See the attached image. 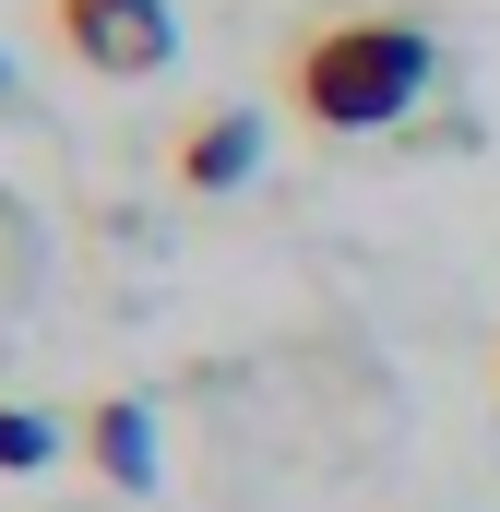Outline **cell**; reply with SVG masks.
<instances>
[{
	"mask_svg": "<svg viewBox=\"0 0 500 512\" xmlns=\"http://www.w3.org/2000/svg\"><path fill=\"white\" fill-rule=\"evenodd\" d=\"M36 274H48V239H36V215L0 191V334H12V310L36 298Z\"/></svg>",
	"mask_w": 500,
	"mask_h": 512,
	"instance_id": "5",
	"label": "cell"
},
{
	"mask_svg": "<svg viewBox=\"0 0 500 512\" xmlns=\"http://www.w3.org/2000/svg\"><path fill=\"white\" fill-rule=\"evenodd\" d=\"M36 465H60V417L48 405H0V477H36Z\"/></svg>",
	"mask_w": 500,
	"mask_h": 512,
	"instance_id": "6",
	"label": "cell"
},
{
	"mask_svg": "<svg viewBox=\"0 0 500 512\" xmlns=\"http://www.w3.org/2000/svg\"><path fill=\"white\" fill-rule=\"evenodd\" d=\"M84 453H96V477H108L120 501L155 489V429H143V405H131V393H96V405H84Z\"/></svg>",
	"mask_w": 500,
	"mask_h": 512,
	"instance_id": "4",
	"label": "cell"
},
{
	"mask_svg": "<svg viewBox=\"0 0 500 512\" xmlns=\"http://www.w3.org/2000/svg\"><path fill=\"white\" fill-rule=\"evenodd\" d=\"M429 84H441V24L417 0H346V12H310L286 36V108L334 143L417 120Z\"/></svg>",
	"mask_w": 500,
	"mask_h": 512,
	"instance_id": "1",
	"label": "cell"
},
{
	"mask_svg": "<svg viewBox=\"0 0 500 512\" xmlns=\"http://www.w3.org/2000/svg\"><path fill=\"white\" fill-rule=\"evenodd\" d=\"M48 36L96 84H155L179 60V0H48Z\"/></svg>",
	"mask_w": 500,
	"mask_h": 512,
	"instance_id": "2",
	"label": "cell"
},
{
	"mask_svg": "<svg viewBox=\"0 0 500 512\" xmlns=\"http://www.w3.org/2000/svg\"><path fill=\"white\" fill-rule=\"evenodd\" d=\"M250 167H262V120L250 108H203L179 131V191H239Z\"/></svg>",
	"mask_w": 500,
	"mask_h": 512,
	"instance_id": "3",
	"label": "cell"
}]
</instances>
